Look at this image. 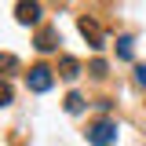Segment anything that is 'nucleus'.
Instances as JSON below:
<instances>
[{
    "mask_svg": "<svg viewBox=\"0 0 146 146\" xmlns=\"http://www.w3.org/2000/svg\"><path fill=\"white\" fill-rule=\"evenodd\" d=\"M84 135L91 146H117V124L113 121H95V124H88Z\"/></svg>",
    "mask_w": 146,
    "mask_h": 146,
    "instance_id": "f257e3e1",
    "label": "nucleus"
},
{
    "mask_svg": "<svg viewBox=\"0 0 146 146\" xmlns=\"http://www.w3.org/2000/svg\"><path fill=\"white\" fill-rule=\"evenodd\" d=\"M26 84L33 91H48L51 88V70H48V66H33V70L26 73Z\"/></svg>",
    "mask_w": 146,
    "mask_h": 146,
    "instance_id": "f03ea898",
    "label": "nucleus"
},
{
    "mask_svg": "<svg viewBox=\"0 0 146 146\" xmlns=\"http://www.w3.org/2000/svg\"><path fill=\"white\" fill-rule=\"evenodd\" d=\"M80 33L91 40V48L99 51V48H106V36H102V29H99V22L95 18H80Z\"/></svg>",
    "mask_w": 146,
    "mask_h": 146,
    "instance_id": "7ed1b4c3",
    "label": "nucleus"
},
{
    "mask_svg": "<svg viewBox=\"0 0 146 146\" xmlns=\"http://www.w3.org/2000/svg\"><path fill=\"white\" fill-rule=\"evenodd\" d=\"M15 15H18V22H22V26H33L36 18H40V4H18Z\"/></svg>",
    "mask_w": 146,
    "mask_h": 146,
    "instance_id": "20e7f679",
    "label": "nucleus"
},
{
    "mask_svg": "<svg viewBox=\"0 0 146 146\" xmlns=\"http://www.w3.org/2000/svg\"><path fill=\"white\" fill-rule=\"evenodd\" d=\"M58 73H62L66 80H73V77H80V62H77V58H70V55H62V62H58Z\"/></svg>",
    "mask_w": 146,
    "mask_h": 146,
    "instance_id": "39448f33",
    "label": "nucleus"
},
{
    "mask_svg": "<svg viewBox=\"0 0 146 146\" xmlns=\"http://www.w3.org/2000/svg\"><path fill=\"white\" fill-rule=\"evenodd\" d=\"M55 40H58V33H55V29H44L40 40H36V48H40V51H55V48H58Z\"/></svg>",
    "mask_w": 146,
    "mask_h": 146,
    "instance_id": "423d86ee",
    "label": "nucleus"
},
{
    "mask_svg": "<svg viewBox=\"0 0 146 146\" xmlns=\"http://www.w3.org/2000/svg\"><path fill=\"white\" fill-rule=\"evenodd\" d=\"M80 110H84V99H80L77 91H70V95H66V113H80Z\"/></svg>",
    "mask_w": 146,
    "mask_h": 146,
    "instance_id": "0eeeda50",
    "label": "nucleus"
},
{
    "mask_svg": "<svg viewBox=\"0 0 146 146\" xmlns=\"http://www.w3.org/2000/svg\"><path fill=\"white\" fill-rule=\"evenodd\" d=\"M117 55H121V58H131V36L128 33L117 36Z\"/></svg>",
    "mask_w": 146,
    "mask_h": 146,
    "instance_id": "6e6552de",
    "label": "nucleus"
},
{
    "mask_svg": "<svg viewBox=\"0 0 146 146\" xmlns=\"http://www.w3.org/2000/svg\"><path fill=\"white\" fill-rule=\"evenodd\" d=\"M0 70H7V73H11V70H18V58H15L11 51H0Z\"/></svg>",
    "mask_w": 146,
    "mask_h": 146,
    "instance_id": "1a4fd4ad",
    "label": "nucleus"
},
{
    "mask_svg": "<svg viewBox=\"0 0 146 146\" xmlns=\"http://www.w3.org/2000/svg\"><path fill=\"white\" fill-rule=\"evenodd\" d=\"M91 73H95V77H106V62H102V58H95V62H91Z\"/></svg>",
    "mask_w": 146,
    "mask_h": 146,
    "instance_id": "9d476101",
    "label": "nucleus"
},
{
    "mask_svg": "<svg viewBox=\"0 0 146 146\" xmlns=\"http://www.w3.org/2000/svg\"><path fill=\"white\" fill-rule=\"evenodd\" d=\"M7 102H11V88H7V84H0V106H7Z\"/></svg>",
    "mask_w": 146,
    "mask_h": 146,
    "instance_id": "9b49d317",
    "label": "nucleus"
},
{
    "mask_svg": "<svg viewBox=\"0 0 146 146\" xmlns=\"http://www.w3.org/2000/svg\"><path fill=\"white\" fill-rule=\"evenodd\" d=\"M135 80H139V84L146 88V66H139V70H135Z\"/></svg>",
    "mask_w": 146,
    "mask_h": 146,
    "instance_id": "f8f14e48",
    "label": "nucleus"
}]
</instances>
